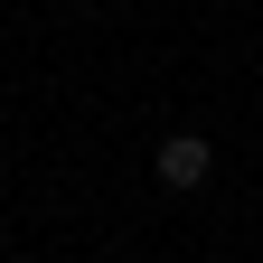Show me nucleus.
<instances>
[{"label":"nucleus","mask_w":263,"mask_h":263,"mask_svg":"<svg viewBox=\"0 0 263 263\" xmlns=\"http://www.w3.org/2000/svg\"><path fill=\"white\" fill-rule=\"evenodd\" d=\"M207 170H216L207 132H170L160 141V188H207Z\"/></svg>","instance_id":"nucleus-1"}]
</instances>
